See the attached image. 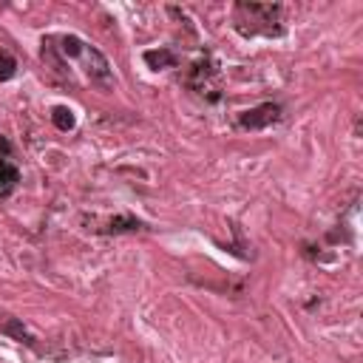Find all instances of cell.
<instances>
[{"instance_id": "cell-8", "label": "cell", "mask_w": 363, "mask_h": 363, "mask_svg": "<svg viewBox=\"0 0 363 363\" xmlns=\"http://www.w3.org/2000/svg\"><path fill=\"white\" fill-rule=\"evenodd\" d=\"M3 332H6V335H11V337H14V340H20V343L34 346V335H31V332L17 320V318H9V320L3 323Z\"/></svg>"}, {"instance_id": "cell-3", "label": "cell", "mask_w": 363, "mask_h": 363, "mask_svg": "<svg viewBox=\"0 0 363 363\" xmlns=\"http://www.w3.org/2000/svg\"><path fill=\"white\" fill-rule=\"evenodd\" d=\"M187 85L199 94H207V99H218L221 94V82H218V65L210 60V57H201L193 68H190V77H187Z\"/></svg>"}, {"instance_id": "cell-9", "label": "cell", "mask_w": 363, "mask_h": 363, "mask_svg": "<svg viewBox=\"0 0 363 363\" xmlns=\"http://www.w3.org/2000/svg\"><path fill=\"white\" fill-rule=\"evenodd\" d=\"M51 122H54L60 130H71V128L77 125L74 111H71V108H65V105H57V108L51 111Z\"/></svg>"}, {"instance_id": "cell-4", "label": "cell", "mask_w": 363, "mask_h": 363, "mask_svg": "<svg viewBox=\"0 0 363 363\" xmlns=\"http://www.w3.org/2000/svg\"><path fill=\"white\" fill-rule=\"evenodd\" d=\"M278 119H281V105L264 102V105H255V108L244 111V113L238 116V125H241L244 130H261V128L275 125Z\"/></svg>"}, {"instance_id": "cell-5", "label": "cell", "mask_w": 363, "mask_h": 363, "mask_svg": "<svg viewBox=\"0 0 363 363\" xmlns=\"http://www.w3.org/2000/svg\"><path fill=\"white\" fill-rule=\"evenodd\" d=\"M136 230H145V221H139L136 216H113L105 227H102V233H136Z\"/></svg>"}, {"instance_id": "cell-10", "label": "cell", "mask_w": 363, "mask_h": 363, "mask_svg": "<svg viewBox=\"0 0 363 363\" xmlns=\"http://www.w3.org/2000/svg\"><path fill=\"white\" fill-rule=\"evenodd\" d=\"M14 74H17V60H14L6 48H0V82L11 79Z\"/></svg>"}, {"instance_id": "cell-11", "label": "cell", "mask_w": 363, "mask_h": 363, "mask_svg": "<svg viewBox=\"0 0 363 363\" xmlns=\"http://www.w3.org/2000/svg\"><path fill=\"white\" fill-rule=\"evenodd\" d=\"M9 150H11V145H9V142H6V136H3V133H0V153H3V156H6V153H9Z\"/></svg>"}, {"instance_id": "cell-2", "label": "cell", "mask_w": 363, "mask_h": 363, "mask_svg": "<svg viewBox=\"0 0 363 363\" xmlns=\"http://www.w3.org/2000/svg\"><path fill=\"white\" fill-rule=\"evenodd\" d=\"M281 6L278 3H235L233 9V26L244 37H278L284 34L281 26Z\"/></svg>"}, {"instance_id": "cell-6", "label": "cell", "mask_w": 363, "mask_h": 363, "mask_svg": "<svg viewBox=\"0 0 363 363\" xmlns=\"http://www.w3.org/2000/svg\"><path fill=\"white\" fill-rule=\"evenodd\" d=\"M17 182H20V170L11 162L0 159V199H6L17 187Z\"/></svg>"}, {"instance_id": "cell-1", "label": "cell", "mask_w": 363, "mask_h": 363, "mask_svg": "<svg viewBox=\"0 0 363 363\" xmlns=\"http://www.w3.org/2000/svg\"><path fill=\"white\" fill-rule=\"evenodd\" d=\"M43 43H48L51 45V51L60 57V60H68V57H74V60H79V65H82V71L88 74V79L91 82H102V85H111V62L105 60V54L99 51V48H94V45H88L85 40H79L77 34H62V37H48V40H43Z\"/></svg>"}, {"instance_id": "cell-7", "label": "cell", "mask_w": 363, "mask_h": 363, "mask_svg": "<svg viewBox=\"0 0 363 363\" xmlns=\"http://www.w3.org/2000/svg\"><path fill=\"white\" fill-rule=\"evenodd\" d=\"M145 62H147L153 71L173 68V65H176V54H173L170 48H153V51H145Z\"/></svg>"}]
</instances>
